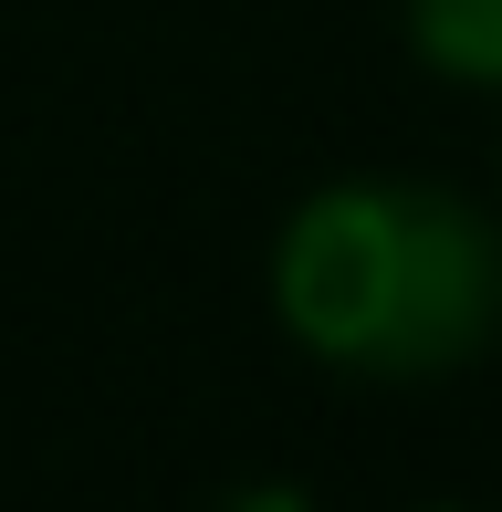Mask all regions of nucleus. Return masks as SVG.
Instances as JSON below:
<instances>
[{"instance_id": "2", "label": "nucleus", "mask_w": 502, "mask_h": 512, "mask_svg": "<svg viewBox=\"0 0 502 512\" xmlns=\"http://www.w3.org/2000/svg\"><path fill=\"white\" fill-rule=\"evenodd\" d=\"M408 53L450 84H502V0H408Z\"/></svg>"}, {"instance_id": "1", "label": "nucleus", "mask_w": 502, "mask_h": 512, "mask_svg": "<svg viewBox=\"0 0 502 512\" xmlns=\"http://www.w3.org/2000/svg\"><path fill=\"white\" fill-rule=\"evenodd\" d=\"M272 314L335 377H461L502 335V230L429 178H325L272 241Z\"/></svg>"}]
</instances>
